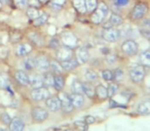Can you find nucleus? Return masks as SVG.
<instances>
[{
  "label": "nucleus",
  "mask_w": 150,
  "mask_h": 131,
  "mask_svg": "<svg viewBox=\"0 0 150 131\" xmlns=\"http://www.w3.org/2000/svg\"><path fill=\"white\" fill-rule=\"evenodd\" d=\"M47 19H48V15H46V13H40V15L37 18V19L33 20V25L35 26V27H39V26H42V25H44V24L46 23Z\"/></svg>",
  "instance_id": "obj_28"
},
{
  "label": "nucleus",
  "mask_w": 150,
  "mask_h": 131,
  "mask_svg": "<svg viewBox=\"0 0 150 131\" xmlns=\"http://www.w3.org/2000/svg\"><path fill=\"white\" fill-rule=\"evenodd\" d=\"M16 4L20 8H26L28 6V0H16Z\"/></svg>",
  "instance_id": "obj_40"
},
{
  "label": "nucleus",
  "mask_w": 150,
  "mask_h": 131,
  "mask_svg": "<svg viewBox=\"0 0 150 131\" xmlns=\"http://www.w3.org/2000/svg\"><path fill=\"white\" fill-rule=\"evenodd\" d=\"M140 60H141L142 66L150 68V50L142 52L140 55Z\"/></svg>",
  "instance_id": "obj_26"
},
{
  "label": "nucleus",
  "mask_w": 150,
  "mask_h": 131,
  "mask_svg": "<svg viewBox=\"0 0 150 131\" xmlns=\"http://www.w3.org/2000/svg\"><path fill=\"white\" fill-rule=\"evenodd\" d=\"M32 51V46L29 43L19 44L16 48V53L19 56H26Z\"/></svg>",
  "instance_id": "obj_17"
},
{
  "label": "nucleus",
  "mask_w": 150,
  "mask_h": 131,
  "mask_svg": "<svg viewBox=\"0 0 150 131\" xmlns=\"http://www.w3.org/2000/svg\"><path fill=\"white\" fill-rule=\"evenodd\" d=\"M1 120H2V122L4 123V124H6V125H9V123L11 122V117H9V115L6 114V113L2 114V116H1Z\"/></svg>",
  "instance_id": "obj_42"
},
{
  "label": "nucleus",
  "mask_w": 150,
  "mask_h": 131,
  "mask_svg": "<svg viewBox=\"0 0 150 131\" xmlns=\"http://www.w3.org/2000/svg\"><path fill=\"white\" fill-rule=\"evenodd\" d=\"M32 119L35 122H43L44 120H46L48 117V112L43 108L40 106H36L32 110Z\"/></svg>",
  "instance_id": "obj_8"
},
{
  "label": "nucleus",
  "mask_w": 150,
  "mask_h": 131,
  "mask_svg": "<svg viewBox=\"0 0 150 131\" xmlns=\"http://www.w3.org/2000/svg\"><path fill=\"white\" fill-rule=\"evenodd\" d=\"M15 77H16V80H17L21 85H24V86L29 85V76L24 71H17L15 74Z\"/></svg>",
  "instance_id": "obj_19"
},
{
  "label": "nucleus",
  "mask_w": 150,
  "mask_h": 131,
  "mask_svg": "<svg viewBox=\"0 0 150 131\" xmlns=\"http://www.w3.org/2000/svg\"><path fill=\"white\" fill-rule=\"evenodd\" d=\"M84 120H86V124H93V123H95L96 119H95L93 116H86Z\"/></svg>",
  "instance_id": "obj_45"
},
{
  "label": "nucleus",
  "mask_w": 150,
  "mask_h": 131,
  "mask_svg": "<svg viewBox=\"0 0 150 131\" xmlns=\"http://www.w3.org/2000/svg\"><path fill=\"white\" fill-rule=\"evenodd\" d=\"M65 3H66V0H50V7L57 9V11L62 8V6L65 4Z\"/></svg>",
  "instance_id": "obj_36"
},
{
  "label": "nucleus",
  "mask_w": 150,
  "mask_h": 131,
  "mask_svg": "<svg viewBox=\"0 0 150 131\" xmlns=\"http://www.w3.org/2000/svg\"><path fill=\"white\" fill-rule=\"evenodd\" d=\"M0 8H1V2H0Z\"/></svg>",
  "instance_id": "obj_52"
},
{
  "label": "nucleus",
  "mask_w": 150,
  "mask_h": 131,
  "mask_svg": "<svg viewBox=\"0 0 150 131\" xmlns=\"http://www.w3.org/2000/svg\"><path fill=\"white\" fill-rule=\"evenodd\" d=\"M103 38L108 42H116L120 38V32L118 30L113 29V28L107 29L103 32Z\"/></svg>",
  "instance_id": "obj_11"
},
{
  "label": "nucleus",
  "mask_w": 150,
  "mask_h": 131,
  "mask_svg": "<svg viewBox=\"0 0 150 131\" xmlns=\"http://www.w3.org/2000/svg\"><path fill=\"white\" fill-rule=\"evenodd\" d=\"M95 92L96 95L98 96L100 99H105L108 97V92H107V88H105L103 85H98L95 88Z\"/></svg>",
  "instance_id": "obj_25"
},
{
  "label": "nucleus",
  "mask_w": 150,
  "mask_h": 131,
  "mask_svg": "<svg viewBox=\"0 0 150 131\" xmlns=\"http://www.w3.org/2000/svg\"><path fill=\"white\" fill-rule=\"evenodd\" d=\"M50 46L52 48H54V49H58V48L60 47V41H59V39H57V38H52V39L50 40Z\"/></svg>",
  "instance_id": "obj_41"
},
{
  "label": "nucleus",
  "mask_w": 150,
  "mask_h": 131,
  "mask_svg": "<svg viewBox=\"0 0 150 131\" xmlns=\"http://www.w3.org/2000/svg\"><path fill=\"white\" fill-rule=\"evenodd\" d=\"M67 131H78V130H75V129H70V130H67Z\"/></svg>",
  "instance_id": "obj_50"
},
{
  "label": "nucleus",
  "mask_w": 150,
  "mask_h": 131,
  "mask_svg": "<svg viewBox=\"0 0 150 131\" xmlns=\"http://www.w3.org/2000/svg\"><path fill=\"white\" fill-rule=\"evenodd\" d=\"M6 1H7V0H0V2H1V3H2V2H6Z\"/></svg>",
  "instance_id": "obj_49"
},
{
  "label": "nucleus",
  "mask_w": 150,
  "mask_h": 131,
  "mask_svg": "<svg viewBox=\"0 0 150 131\" xmlns=\"http://www.w3.org/2000/svg\"><path fill=\"white\" fill-rule=\"evenodd\" d=\"M116 4L118 6H125L129 4V0H116Z\"/></svg>",
  "instance_id": "obj_44"
},
{
  "label": "nucleus",
  "mask_w": 150,
  "mask_h": 131,
  "mask_svg": "<svg viewBox=\"0 0 150 131\" xmlns=\"http://www.w3.org/2000/svg\"><path fill=\"white\" fill-rule=\"evenodd\" d=\"M113 27V25L111 24V22L110 21H108V22H106V23H104L103 24V28H104L105 30H107V29H111V28Z\"/></svg>",
  "instance_id": "obj_47"
},
{
  "label": "nucleus",
  "mask_w": 150,
  "mask_h": 131,
  "mask_svg": "<svg viewBox=\"0 0 150 131\" xmlns=\"http://www.w3.org/2000/svg\"><path fill=\"white\" fill-rule=\"evenodd\" d=\"M84 76H86V78L88 81H95V80L98 79V74L95 71H93V70H86V73H84Z\"/></svg>",
  "instance_id": "obj_37"
},
{
  "label": "nucleus",
  "mask_w": 150,
  "mask_h": 131,
  "mask_svg": "<svg viewBox=\"0 0 150 131\" xmlns=\"http://www.w3.org/2000/svg\"><path fill=\"white\" fill-rule=\"evenodd\" d=\"M107 92H108L109 97H112L118 92V85L116 83H110L107 87Z\"/></svg>",
  "instance_id": "obj_35"
},
{
  "label": "nucleus",
  "mask_w": 150,
  "mask_h": 131,
  "mask_svg": "<svg viewBox=\"0 0 150 131\" xmlns=\"http://www.w3.org/2000/svg\"><path fill=\"white\" fill-rule=\"evenodd\" d=\"M113 75H114V80L116 82H120L125 77V74H123V71L121 69H116L113 72Z\"/></svg>",
  "instance_id": "obj_39"
},
{
  "label": "nucleus",
  "mask_w": 150,
  "mask_h": 131,
  "mask_svg": "<svg viewBox=\"0 0 150 131\" xmlns=\"http://www.w3.org/2000/svg\"><path fill=\"white\" fill-rule=\"evenodd\" d=\"M148 13V5L144 2H140L134 6L131 13V18L133 20H140L146 15Z\"/></svg>",
  "instance_id": "obj_3"
},
{
  "label": "nucleus",
  "mask_w": 150,
  "mask_h": 131,
  "mask_svg": "<svg viewBox=\"0 0 150 131\" xmlns=\"http://www.w3.org/2000/svg\"><path fill=\"white\" fill-rule=\"evenodd\" d=\"M28 4L32 7H37L38 8L41 5V3H40L39 0H28Z\"/></svg>",
  "instance_id": "obj_43"
},
{
  "label": "nucleus",
  "mask_w": 150,
  "mask_h": 131,
  "mask_svg": "<svg viewBox=\"0 0 150 131\" xmlns=\"http://www.w3.org/2000/svg\"><path fill=\"white\" fill-rule=\"evenodd\" d=\"M76 56H77V60L79 62V64H84L90 58V53H88V49L83 46H80L77 48L76 51Z\"/></svg>",
  "instance_id": "obj_15"
},
{
  "label": "nucleus",
  "mask_w": 150,
  "mask_h": 131,
  "mask_svg": "<svg viewBox=\"0 0 150 131\" xmlns=\"http://www.w3.org/2000/svg\"><path fill=\"white\" fill-rule=\"evenodd\" d=\"M141 34L145 38H147V39H150V31H149V30H142Z\"/></svg>",
  "instance_id": "obj_46"
},
{
  "label": "nucleus",
  "mask_w": 150,
  "mask_h": 131,
  "mask_svg": "<svg viewBox=\"0 0 150 131\" xmlns=\"http://www.w3.org/2000/svg\"><path fill=\"white\" fill-rule=\"evenodd\" d=\"M72 91L73 93H83V88H82V83L78 80H74L72 82Z\"/></svg>",
  "instance_id": "obj_31"
},
{
  "label": "nucleus",
  "mask_w": 150,
  "mask_h": 131,
  "mask_svg": "<svg viewBox=\"0 0 150 131\" xmlns=\"http://www.w3.org/2000/svg\"><path fill=\"white\" fill-rule=\"evenodd\" d=\"M109 21L111 22V24H112L113 26H119L122 24L123 20H122V18L119 15H117V13H112V15H110Z\"/></svg>",
  "instance_id": "obj_34"
},
{
  "label": "nucleus",
  "mask_w": 150,
  "mask_h": 131,
  "mask_svg": "<svg viewBox=\"0 0 150 131\" xmlns=\"http://www.w3.org/2000/svg\"><path fill=\"white\" fill-rule=\"evenodd\" d=\"M65 86V78L62 75H57L54 76V87L56 88L58 91H62V89Z\"/></svg>",
  "instance_id": "obj_22"
},
{
  "label": "nucleus",
  "mask_w": 150,
  "mask_h": 131,
  "mask_svg": "<svg viewBox=\"0 0 150 131\" xmlns=\"http://www.w3.org/2000/svg\"><path fill=\"white\" fill-rule=\"evenodd\" d=\"M73 6L79 13H86V6L84 0H73Z\"/></svg>",
  "instance_id": "obj_21"
},
{
  "label": "nucleus",
  "mask_w": 150,
  "mask_h": 131,
  "mask_svg": "<svg viewBox=\"0 0 150 131\" xmlns=\"http://www.w3.org/2000/svg\"><path fill=\"white\" fill-rule=\"evenodd\" d=\"M79 64V62L77 60V58H70L68 60H65V62H61V66H62L63 70L65 71H72V70L76 69Z\"/></svg>",
  "instance_id": "obj_16"
},
{
  "label": "nucleus",
  "mask_w": 150,
  "mask_h": 131,
  "mask_svg": "<svg viewBox=\"0 0 150 131\" xmlns=\"http://www.w3.org/2000/svg\"><path fill=\"white\" fill-rule=\"evenodd\" d=\"M9 86H11V80H9L8 76L4 73L0 74V88L7 89Z\"/></svg>",
  "instance_id": "obj_27"
},
{
  "label": "nucleus",
  "mask_w": 150,
  "mask_h": 131,
  "mask_svg": "<svg viewBox=\"0 0 150 131\" xmlns=\"http://www.w3.org/2000/svg\"><path fill=\"white\" fill-rule=\"evenodd\" d=\"M73 57V50L72 48L67 47H59L58 48V52H57V58H58L59 62H65V60H68L70 58Z\"/></svg>",
  "instance_id": "obj_9"
},
{
  "label": "nucleus",
  "mask_w": 150,
  "mask_h": 131,
  "mask_svg": "<svg viewBox=\"0 0 150 131\" xmlns=\"http://www.w3.org/2000/svg\"><path fill=\"white\" fill-rule=\"evenodd\" d=\"M82 88H83V93H86V95L90 98H93L96 94L95 87L91 83H82Z\"/></svg>",
  "instance_id": "obj_23"
},
{
  "label": "nucleus",
  "mask_w": 150,
  "mask_h": 131,
  "mask_svg": "<svg viewBox=\"0 0 150 131\" xmlns=\"http://www.w3.org/2000/svg\"><path fill=\"white\" fill-rule=\"evenodd\" d=\"M108 6L105 4L104 2L98 3L96 11H93L92 15H91V20L94 24H100L104 21V19L106 18V15H108Z\"/></svg>",
  "instance_id": "obj_1"
},
{
  "label": "nucleus",
  "mask_w": 150,
  "mask_h": 131,
  "mask_svg": "<svg viewBox=\"0 0 150 131\" xmlns=\"http://www.w3.org/2000/svg\"><path fill=\"white\" fill-rule=\"evenodd\" d=\"M102 77L104 78L106 81H113L114 80V75H113V72L110 71V70H104L102 72Z\"/></svg>",
  "instance_id": "obj_38"
},
{
  "label": "nucleus",
  "mask_w": 150,
  "mask_h": 131,
  "mask_svg": "<svg viewBox=\"0 0 150 131\" xmlns=\"http://www.w3.org/2000/svg\"><path fill=\"white\" fill-rule=\"evenodd\" d=\"M70 99L73 108L80 109L84 104V96L81 93H72L70 95Z\"/></svg>",
  "instance_id": "obj_14"
},
{
  "label": "nucleus",
  "mask_w": 150,
  "mask_h": 131,
  "mask_svg": "<svg viewBox=\"0 0 150 131\" xmlns=\"http://www.w3.org/2000/svg\"><path fill=\"white\" fill-rule=\"evenodd\" d=\"M86 1V11L92 13L93 11H96L97 6H98V0H84Z\"/></svg>",
  "instance_id": "obj_30"
},
{
  "label": "nucleus",
  "mask_w": 150,
  "mask_h": 131,
  "mask_svg": "<svg viewBox=\"0 0 150 131\" xmlns=\"http://www.w3.org/2000/svg\"><path fill=\"white\" fill-rule=\"evenodd\" d=\"M138 113L141 115L150 114V99H145L140 102L138 106Z\"/></svg>",
  "instance_id": "obj_20"
},
{
  "label": "nucleus",
  "mask_w": 150,
  "mask_h": 131,
  "mask_svg": "<svg viewBox=\"0 0 150 131\" xmlns=\"http://www.w3.org/2000/svg\"><path fill=\"white\" fill-rule=\"evenodd\" d=\"M29 85H31L33 89L43 87V77L41 75H38V74L29 76Z\"/></svg>",
  "instance_id": "obj_13"
},
{
  "label": "nucleus",
  "mask_w": 150,
  "mask_h": 131,
  "mask_svg": "<svg viewBox=\"0 0 150 131\" xmlns=\"http://www.w3.org/2000/svg\"><path fill=\"white\" fill-rule=\"evenodd\" d=\"M23 64H24V68H25L26 70L30 71V70L35 68V58H32V57L25 58L23 62Z\"/></svg>",
  "instance_id": "obj_33"
},
{
  "label": "nucleus",
  "mask_w": 150,
  "mask_h": 131,
  "mask_svg": "<svg viewBox=\"0 0 150 131\" xmlns=\"http://www.w3.org/2000/svg\"><path fill=\"white\" fill-rule=\"evenodd\" d=\"M42 77H43V86L44 87L48 88V87L54 86V76L52 75V73H45Z\"/></svg>",
  "instance_id": "obj_24"
},
{
  "label": "nucleus",
  "mask_w": 150,
  "mask_h": 131,
  "mask_svg": "<svg viewBox=\"0 0 150 131\" xmlns=\"http://www.w3.org/2000/svg\"><path fill=\"white\" fill-rule=\"evenodd\" d=\"M46 106L52 112H57L61 109V102L58 96H48L45 99Z\"/></svg>",
  "instance_id": "obj_12"
},
{
  "label": "nucleus",
  "mask_w": 150,
  "mask_h": 131,
  "mask_svg": "<svg viewBox=\"0 0 150 131\" xmlns=\"http://www.w3.org/2000/svg\"><path fill=\"white\" fill-rule=\"evenodd\" d=\"M145 69H144V66H140V64H135L129 69V78L132 79V81L134 82H141L142 80L145 77Z\"/></svg>",
  "instance_id": "obj_2"
},
{
  "label": "nucleus",
  "mask_w": 150,
  "mask_h": 131,
  "mask_svg": "<svg viewBox=\"0 0 150 131\" xmlns=\"http://www.w3.org/2000/svg\"><path fill=\"white\" fill-rule=\"evenodd\" d=\"M50 62L47 60V57H45L44 55L37 56L35 58V68L39 72H47L50 69Z\"/></svg>",
  "instance_id": "obj_10"
},
{
  "label": "nucleus",
  "mask_w": 150,
  "mask_h": 131,
  "mask_svg": "<svg viewBox=\"0 0 150 131\" xmlns=\"http://www.w3.org/2000/svg\"><path fill=\"white\" fill-rule=\"evenodd\" d=\"M48 96H50V91H48L46 87L35 88V89L32 90V92H31L32 99L35 100V102H41V100H45Z\"/></svg>",
  "instance_id": "obj_7"
},
{
  "label": "nucleus",
  "mask_w": 150,
  "mask_h": 131,
  "mask_svg": "<svg viewBox=\"0 0 150 131\" xmlns=\"http://www.w3.org/2000/svg\"><path fill=\"white\" fill-rule=\"evenodd\" d=\"M40 11H38V8L37 7H30V8H28V11H27V15H28V17H29V19L30 20H35V19H37L38 17L40 15Z\"/></svg>",
  "instance_id": "obj_32"
},
{
  "label": "nucleus",
  "mask_w": 150,
  "mask_h": 131,
  "mask_svg": "<svg viewBox=\"0 0 150 131\" xmlns=\"http://www.w3.org/2000/svg\"><path fill=\"white\" fill-rule=\"evenodd\" d=\"M61 40H62L64 46L70 48H75L77 46V38L71 32H64V33L61 35Z\"/></svg>",
  "instance_id": "obj_4"
},
{
  "label": "nucleus",
  "mask_w": 150,
  "mask_h": 131,
  "mask_svg": "<svg viewBox=\"0 0 150 131\" xmlns=\"http://www.w3.org/2000/svg\"><path fill=\"white\" fill-rule=\"evenodd\" d=\"M0 131H6L5 129H0Z\"/></svg>",
  "instance_id": "obj_51"
},
{
  "label": "nucleus",
  "mask_w": 150,
  "mask_h": 131,
  "mask_svg": "<svg viewBox=\"0 0 150 131\" xmlns=\"http://www.w3.org/2000/svg\"><path fill=\"white\" fill-rule=\"evenodd\" d=\"M59 99H60L61 102V109L63 110V112L65 113H70L72 112L73 110V106H72V102H71L70 99V95L65 92H60V94L58 95Z\"/></svg>",
  "instance_id": "obj_5"
},
{
  "label": "nucleus",
  "mask_w": 150,
  "mask_h": 131,
  "mask_svg": "<svg viewBox=\"0 0 150 131\" xmlns=\"http://www.w3.org/2000/svg\"><path fill=\"white\" fill-rule=\"evenodd\" d=\"M50 68L52 69V73L58 74V75L62 73V71H63V68H62V66H61V62H59V60H52V62H50Z\"/></svg>",
  "instance_id": "obj_29"
},
{
  "label": "nucleus",
  "mask_w": 150,
  "mask_h": 131,
  "mask_svg": "<svg viewBox=\"0 0 150 131\" xmlns=\"http://www.w3.org/2000/svg\"><path fill=\"white\" fill-rule=\"evenodd\" d=\"M24 128H25V124L22 119H11V122L9 123V131H23Z\"/></svg>",
  "instance_id": "obj_18"
},
{
  "label": "nucleus",
  "mask_w": 150,
  "mask_h": 131,
  "mask_svg": "<svg viewBox=\"0 0 150 131\" xmlns=\"http://www.w3.org/2000/svg\"><path fill=\"white\" fill-rule=\"evenodd\" d=\"M121 49L127 55H135L138 52L139 46H138L137 42L134 40H125L121 45Z\"/></svg>",
  "instance_id": "obj_6"
},
{
  "label": "nucleus",
  "mask_w": 150,
  "mask_h": 131,
  "mask_svg": "<svg viewBox=\"0 0 150 131\" xmlns=\"http://www.w3.org/2000/svg\"><path fill=\"white\" fill-rule=\"evenodd\" d=\"M40 1V3H46V2H48L50 0H39Z\"/></svg>",
  "instance_id": "obj_48"
}]
</instances>
